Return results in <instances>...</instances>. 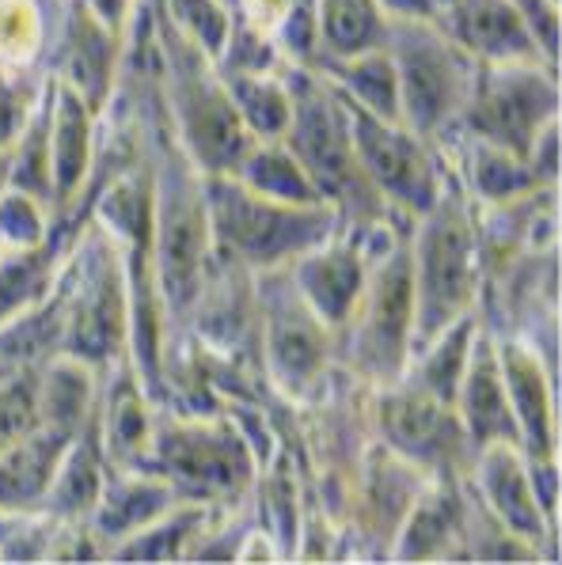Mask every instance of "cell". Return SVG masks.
Returning <instances> with one entry per match:
<instances>
[{"instance_id":"cell-20","label":"cell","mask_w":562,"mask_h":565,"mask_svg":"<svg viewBox=\"0 0 562 565\" xmlns=\"http://www.w3.org/2000/svg\"><path fill=\"white\" fill-rule=\"evenodd\" d=\"M68 243H73V236H65L50 221V232L42 243L0 250V327H8L23 311H31L34 303L46 300V292L54 289L57 266H62Z\"/></svg>"},{"instance_id":"cell-7","label":"cell","mask_w":562,"mask_h":565,"mask_svg":"<svg viewBox=\"0 0 562 565\" xmlns=\"http://www.w3.org/2000/svg\"><path fill=\"white\" fill-rule=\"evenodd\" d=\"M258 303V358L271 384L289 398H316L331 376L335 330L300 297L289 266L255 274Z\"/></svg>"},{"instance_id":"cell-25","label":"cell","mask_w":562,"mask_h":565,"mask_svg":"<svg viewBox=\"0 0 562 565\" xmlns=\"http://www.w3.org/2000/svg\"><path fill=\"white\" fill-rule=\"evenodd\" d=\"M236 175L244 186L258 190L266 198H278V202H297V205H316L324 198L316 194L312 179L305 175V168L297 163V156L285 149L282 137H255L247 145V152L240 156Z\"/></svg>"},{"instance_id":"cell-18","label":"cell","mask_w":562,"mask_h":565,"mask_svg":"<svg viewBox=\"0 0 562 565\" xmlns=\"http://www.w3.org/2000/svg\"><path fill=\"white\" fill-rule=\"evenodd\" d=\"M76 433L34 425L20 440L0 448V509H42V498Z\"/></svg>"},{"instance_id":"cell-15","label":"cell","mask_w":562,"mask_h":565,"mask_svg":"<svg viewBox=\"0 0 562 565\" xmlns=\"http://www.w3.org/2000/svg\"><path fill=\"white\" fill-rule=\"evenodd\" d=\"M498 369L506 380V395L517 417V433H521V448L529 459H555V414H551V391H555V372L543 364L540 353L524 334L495 338Z\"/></svg>"},{"instance_id":"cell-29","label":"cell","mask_w":562,"mask_h":565,"mask_svg":"<svg viewBox=\"0 0 562 565\" xmlns=\"http://www.w3.org/2000/svg\"><path fill=\"white\" fill-rule=\"evenodd\" d=\"M441 0H380L384 15H418V20H434Z\"/></svg>"},{"instance_id":"cell-3","label":"cell","mask_w":562,"mask_h":565,"mask_svg":"<svg viewBox=\"0 0 562 565\" xmlns=\"http://www.w3.org/2000/svg\"><path fill=\"white\" fill-rule=\"evenodd\" d=\"M205 209H210L213 250L247 266L251 274L289 266L297 255L342 228L335 205L278 202L244 186L236 175H205Z\"/></svg>"},{"instance_id":"cell-22","label":"cell","mask_w":562,"mask_h":565,"mask_svg":"<svg viewBox=\"0 0 562 565\" xmlns=\"http://www.w3.org/2000/svg\"><path fill=\"white\" fill-rule=\"evenodd\" d=\"M218 505H198V501H176L163 516L152 524L137 527L134 535L118 539L115 546H107L103 558L115 562H179L190 558V546L198 543L205 520L213 516Z\"/></svg>"},{"instance_id":"cell-10","label":"cell","mask_w":562,"mask_h":565,"mask_svg":"<svg viewBox=\"0 0 562 565\" xmlns=\"http://www.w3.org/2000/svg\"><path fill=\"white\" fill-rule=\"evenodd\" d=\"M377 433L392 451L422 467L430 478H468L475 445L453 403L430 395L414 380H392L377 387Z\"/></svg>"},{"instance_id":"cell-24","label":"cell","mask_w":562,"mask_h":565,"mask_svg":"<svg viewBox=\"0 0 562 565\" xmlns=\"http://www.w3.org/2000/svg\"><path fill=\"white\" fill-rule=\"evenodd\" d=\"M384 31L388 15L380 0H316V61L384 46Z\"/></svg>"},{"instance_id":"cell-16","label":"cell","mask_w":562,"mask_h":565,"mask_svg":"<svg viewBox=\"0 0 562 565\" xmlns=\"http://www.w3.org/2000/svg\"><path fill=\"white\" fill-rule=\"evenodd\" d=\"M456 414H460L464 429H468L471 445H495V440H513L521 445V433H517V417L506 395V380L498 369V350L495 334L490 330H475V342L464 364L460 387H456Z\"/></svg>"},{"instance_id":"cell-13","label":"cell","mask_w":562,"mask_h":565,"mask_svg":"<svg viewBox=\"0 0 562 565\" xmlns=\"http://www.w3.org/2000/svg\"><path fill=\"white\" fill-rule=\"evenodd\" d=\"M289 274L297 281L300 297L312 303V311L324 319L335 334H342L353 316L361 289L369 277V258L361 255L358 239L350 232H335L331 239L316 243L312 250L297 255L289 263Z\"/></svg>"},{"instance_id":"cell-8","label":"cell","mask_w":562,"mask_h":565,"mask_svg":"<svg viewBox=\"0 0 562 565\" xmlns=\"http://www.w3.org/2000/svg\"><path fill=\"white\" fill-rule=\"evenodd\" d=\"M555 107L559 88L551 61H475L471 92L456 129L529 160L536 134L555 121Z\"/></svg>"},{"instance_id":"cell-17","label":"cell","mask_w":562,"mask_h":565,"mask_svg":"<svg viewBox=\"0 0 562 565\" xmlns=\"http://www.w3.org/2000/svg\"><path fill=\"white\" fill-rule=\"evenodd\" d=\"M179 501V493L171 490V482L157 475L152 467H110L103 478V493L95 501L92 516L84 524L92 527V535L99 539L103 554L107 546H115L118 539L134 535L137 527L152 524Z\"/></svg>"},{"instance_id":"cell-11","label":"cell","mask_w":562,"mask_h":565,"mask_svg":"<svg viewBox=\"0 0 562 565\" xmlns=\"http://www.w3.org/2000/svg\"><path fill=\"white\" fill-rule=\"evenodd\" d=\"M471 490L479 493V501L490 509V516H495L509 535H517L529 546H540V543L551 546L555 524L543 516L540 501H536L529 456H524L521 445H513V440H495V445L475 448Z\"/></svg>"},{"instance_id":"cell-4","label":"cell","mask_w":562,"mask_h":565,"mask_svg":"<svg viewBox=\"0 0 562 565\" xmlns=\"http://www.w3.org/2000/svg\"><path fill=\"white\" fill-rule=\"evenodd\" d=\"M149 467L171 482L179 501L229 509L255 482V451L240 425L218 414H183L157 406Z\"/></svg>"},{"instance_id":"cell-27","label":"cell","mask_w":562,"mask_h":565,"mask_svg":"<svg viewBox=\"0 0 562 565\" xmlns=\"http://www.w3.org/2000/svg\"><path fill=\"white\" fill-rule=\"evenodd\" d=\"M42 84L46 81H28V76L0 73V152L20 137L23 121H28L31 107L42 95Z\"/></svg>"},{"instance_id":"cell-26","label":"cell","mask_w":562,"mask_h":565,"mask_svg":"<svg viewBox=\"0 0 562 565\" xmlns=\"http://www.w3.org/2000/svg\"><path fill=\"white\" fill-rule=\"evenodd\" d=\"M285 68V65H282ZM282 68L271 73H229V95L251 137H282L289 126V84Z\"/></svg>"},{"instance_id":"cell-14","label":"cell","mask_w":562,"mask_h":565,"mask_svg":"<svg viewBox=\"0 0 562 565\" xmlns=\"http://www.w3.org/2000/svg\"><path fill=\"white\" fill-rule=\"evenodd\" d=\"M434 20L475 61H548L517 0H441Z\"/></svg>"},{"instance_id":"cell-6","label":"cell","mask_w":562,"mask_h":565,"mask_svg":"<svg viewBox=\"0 0 562 565\" xmlns=\"http://www.w3.org/2000/svg\"><path fill=\"white\" fill-rule=\"evenodd\" d=\"M342 334H350V369L365 384H392L406 372L414 350V263L411 232L388 255L369 263L353 316Z\"/></svg>"},{"instance_id":"cell-1","label":"cell","mask_w":562,"mask_h":565,"mask_svg":"<svg viewBox=\"0 0 562 565\" xmlns=\"http://www.w3.org/2000/svg\"><path fill=\"white\" fill-rule=\"evenodd\" d=\"M282 73L289 84V126L282 141L312 179L316 194L339 209L342 228L395 216V209L361 171L339 88L312 65H285Z\"/></svg>"},{"instance_id":"cell-12","label":"cell","mask_w":562,"mask_h":565,"mask_svg":"<svg viewBox=\"0 0 562 565\" xmlns=\"http://www.w3.org/2000/svg\"><path fill=\"white\" fill-rule=\"evenodd\" d=\"M123 34L110 31L84 0H65L62 28H57L54 76L68 84L99 115L115 95L118 61H123Z\"/></svg>"},{"instance_id":"cell-19","label":"cell","mask_w":562,"mask_h":565,"mask_svg":"<svg viewBox=\"0 0 562 565\" xmlns=\"http://www.w3.org/2000/svg\"><path fill=\"white\" fill-rule=\"evenodd\" d=\"M110 471V459L103 451V437H99V417L95 411L88 414V422L81 425V433L73 437V445L65 448L62 463L54 471V482H50L46 498H42V509L57 520H84L92 516L95 501L103 493V478Z\"/></svg>"},{"instance_id":"cell-23","label":"cell","mask_w":562,"mask_h":565,"mask_svg":"<svg viewBox=\"0 0 562 565\" xmlns=\"http://www.w3.org/2000/svg\"><path fill=\"white\" fill-rule=\"evenodd\" d=\"M99 380L95 369L68 353H54L39 372V425L76 433L95 411Z\"/></svg>"},{"instance_id":"cell-5","label":"cell","mask_w":562,"mask_h":565,"mask_svg":"<svg viewBox=\"0 0 562 565\" xmlns=\"http://www.w3.org/2000/svg\"><path fill=\"white\" fill-rule=\"evenodd\" d=\"M384 50L392 54L400 81L403 126L426 141H441L448 129H456L468 103L475 57L464 54L437 28V20L418 15H388Z\"/></svg>"},{"instance_id":"cell-9","label":"cell","mask_w":562,"mask_h":565,"mask_svg":"<svg viewBox=\"0 0 562 565\" xmlns=\"http://www.w3.org/2000/svg\"><path fill=\"white\" fill-rule=\"evenodd\" d=\"M342 95V92H339ZM346 121H350V141L358 152L361 171L380 190L388 205L403 216H422L437 202L445 179L453 175V163L434 141L406 129L403 121H384L350 95H342Z\"/></svg>"},{"instance_id":"cell-21","label":"cell","mask_w":562,"mask_h":565,"mask_svg":"<svg viewBox=\"0 0 562 565\" xmlns=\"http://www.w3.org/2000/svg\"><path fill=\"white\" fill-rule=\"evenodd\" d=\"M312 68L327 76L342 95H350L353 103H361L365 110H373L384 121H403L400 110V81H395L392 54L384 46L361 50L350 57H319Z\"/></svg>"},{"instance_id":"cell-2","label":"cell","mask_w":562,"mask_h":565,"mask_svg":"<svg viewBox=\"0 0 562 565\" xmlns=\"http://www.w3.org/2000/svg\"><path fill=\"white\" fill-rule=\"evenodd\" d=\"M414 263V350L437 330L475 308L483 297L479 213L456 171L445 179L437 202L411 224ZM411 350V358H414Z\"/></svg>"},{"instance_id":"cell-28","label":"cell","mask_w":562,"mask_h":565,"mask_svg":"<svg viewBox=\"0 0 562 565\" xmlns=\"http://www.w3.org/2000/svg\"><path fill=\"white\" fill-rule=\"evenodd\" d=\"M84 4H88L110 31L126 34V20H129V12H134V0H84Z\"/></svg>"}]
</instances>
